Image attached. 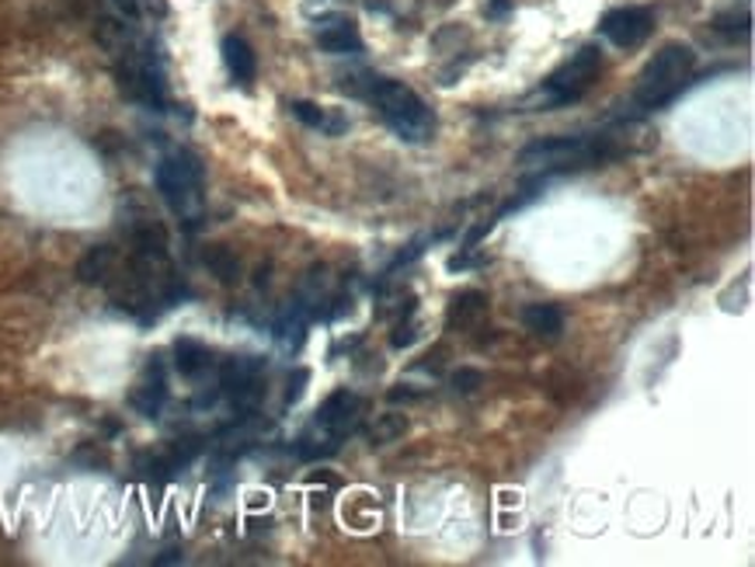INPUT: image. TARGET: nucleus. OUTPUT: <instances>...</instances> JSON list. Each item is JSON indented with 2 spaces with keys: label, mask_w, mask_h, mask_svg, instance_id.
I'll use <instances>...</instances> for the list:
<instances>
[{
  "label": "nucleus",
  "mask_w": 755,
  "mask_h": 567,
  "mask_svg": "<svg viewBox=\"0 0 755 567\" xmlns=\"http://www.w3.org/2000/svg\"><path fill=\"white\" fill-rule=\"evenodd\" d=\"M696 70V53L686 42H668L662 45L655 57L647 60V67L637 73V84L631 91V119H641L647 112L665 109L668 101H675L683 94V88L693 81Z\"/></svg>",
  "instance_id": "1"
},
{
  "label": "nucleus",
  "mask_w": 755,
  "mask_h": 567,
  "mask_svg": "<svg viewBox=\"0 0 755 567\" xmlns=\"http://www.w3.org/2000/svg\"><path fill=\"white\" fill-rule=\"evenodd\" d=\"M352 91L359 98H366L404 143H429L435 136L432 109L407 84L390 81V77H366V88H352Z\"/></svg>",
  "instance_id": "2"
},
{
  "label": "nucleus",
  "mask_w": 755,
  "mask_h": 567,
  "mask_svg": "<svg viewBox=\"0 0 755 567\" xmlns=\"http://www.w3.org/2000/svg\"><path fill=\"white\" fill-rule=\"evenodd\" d=\"M616 153L620 146L610 136H543L519 150L515 164L536 174H561V171L606 164Z\"/></svg>",
  "instance_id": "3"
},
{
  "label": "nucleus",
  "mask_w": 755,
  "mask_h": 567,
  "mask_svg": "<svg viewBox=\"0 0 755 567\" xmlns=\"http://www.w3.org/2000/svg\"><path fill=\"white\" fill-rule=\"evenodd\" d=\"M598 73H603V49H598V45H582L575 57L564 60L526 98V109H533V112H551V109L571 105V101H582L595 88Z\"/></svg>",
  "instance_id": "4"
},
{
  "label": "nucleus",
  "mask_w": 755,
  "mask_h": 567,
  "mask_svg": "<svg viewBox=\"0 0 755 567\" xmlns=\"http://www.w3.org/2000/svg\"><path fill=\"white\" fill-rule=\"evenodd\" d=\"M112 63H115V84H119V91L129 101H137V105L153 109V112H164L168 109L164 70H161L158 60H153L150 49L143 42H137V36H129L115 49Z\"/></svg>",
  "instance_id": "5"
},
{
  "label": "nucleus",
  "mask_w": 755,
  "mask_h": 567,
  "mask_svg": "<svg viewBox=\"0 0 755 567\" xmlns=\"http://www.w3.org/2000/svg\"><path fill=\"white\" fill-rule=\"evenodd\" d=\"M359 422H362V401L352 391H334L321 404L314 422H310L306 432L300 435V446H296L300 456L303 459H321V456L338 453V446H342L359 428Z\"/></svg>",
  "instance_id": "6"
},
{
  "label": "nucleus",
  "mask_w": 755,
  "mask_h": 567,
  "mask_svg": "<svg viewBox=\"0 0 755 567\" xmlns=\"http://www.w3.org/2000/svg\"><path fill=\"white\" fill-rule=\"evenodd\" d=\"M153 185H158L174 216L195 223V216L202 213V164L192 150L164 153L158 171H153Z\"/></svg>",
  "instance_id": "7"
},
{
  "label": "nucleus",
  "mask_w": 755,
  "mask_h": 567,
  "mask_svg": "<svg viewBox=\"0 0 755 567\" xmlns=\"http://www.w3.org/2000/svg\"><path fill=\"white\" fill-rule=\"evenodd\" d=\"M262 358H251V355H238V358H226L223 369H220V391L230 397V404L238 411H251L262 397Z\"/></svg>",
  "instance_id": "8"
},
{
  "label": "nucleus",
  "mask_w": 755,
  "mask_h": 567,
  "mask_svg": "<svg viewBox=\"0 0 755 567\" xmlns=\"http://www.w3.org/2000/svg\"><path fill=\"white\" fill-rule=\"evenodd\" d=\"M598 32L616 49H637L655 32V14H651V8H613L598 21Z\"/></svg>",
  "instance_id": "9"
},
{
  "label": "nucleus",
  "mask_w": 755,
  "mask_h": 567,
  "mask_svg": "<svg viewBox=\"0 0 755 567\" xmlns=\"http://www.w3.org/2000/svg\"><path fill=\"white\" fill-rule=\"evenodd\" d=\"M129 404H133L143 418H158L164 404H168V373L161 358H150L143 376L137 379L133 394H129Z\"/></svg>",
  "instance_id": "10"
},
{
  "label": "nucleus",
  "mask_w": 755,
  "mask_h": 567,
  "mask_svg": "<svg viewBox=\"0 0 755 567\" xmlns=\"http://www.w3.org/2000/svg\"><path fill=\"white\" fill-rule=\"evenodd\" d=\"M318 45L331 57H355V53H362V36L355 29V21L331 18L318 29Z\"/></svg>",
  "instance_id": "11"
},
{
  "label": "nucleus",
  "mask_w": 755,
  "mask_h": 567,
  "mask_svg": "<svg viewBox=\"0 0 755 567\" xmlns=\"http://www.w3.org/2000/svg\"><path fill=\"white\" fill-rule=\"evenodd\" d=\"M523 324L533 338L540 342H557L564 334V311L554 303H530L523 311Z\"/></svg>",
  "instance_id": "12"
},
{
  "label": "nucleus",
  "mask_w": 755,
  "mask_h": 567,
  "mask_svg": "<svg viewBox=\"0 0 755 567\" xmlns=\"http://www.w3.org/2000/svg\"><path fill=\"white\" fill-rule=\"evenodd\" d=\"M223 63H226V70H230V77L238 84H251L254 81V73H258V60H254V49L248 45V39H241V36H226L223 39Z\"/></svg>",
  "instance_id": "13"
},
{
  "label": "nucleus",
  "mask_w": 755,
  "mask_h": 567,
  "mask_svg": "<svg viewBox=\"0 0 755 567\" xmlns=\"http://www.w3.org/2000/svg\"><path fill=\"white\" fill-rule=\"evenodd\" d=\"M210 366H213V352L205 348L202 342H195V338H178L174 342V369L181 376L195 379V376H202Z\"/></svg>",
  "instance_id": "14"
},
{
  "label": "nucleus",
  "mask_w": 755,
  "mask_h": 567,
  "mask_svg": "<svg viewBox=\"0 0 755 567\" xmlns=\"http://www.w3.org/2000/svg\"><path fill=\"white\" fill-rule=\"evenodd\" d=\"M290 112H293L303 125L321 129V133H328V136H342V133H345V119H342V115H331L328 109L314 105V101L296 98V101H290Z\"/></svg>",
  "instance_id": "15"
},
{
  "label": "nucleus",
  "mask_w": 755,
  "mask_h": 567,
  "mask_svg": "<svg viewBox=\"0 0 755 567\" xmlns=\"http://www.w3.org/2000/svg\"><path fill=\"white\" fill-rule=\"evenodd\" d=\"M115 269V247L112 244H98L91 247L84 257H81V265H77V279L88 282V286H98V282H105Z\"/></svg>",
  "instance_id": "16"
},
{
  "label": "nucleus",
  "mask_w": 755,
  "mask_h": 567,
  "mask_svg": "<svg viewBox=\"0 0 755 567\" xmlns=\"http://www.w3.org/2000/svg\"><path fill=\"white\" fill-rule=\"evenodd\" d=\"M487 314V296L471 290V293H460L453 303H450V314H446V324L450 327H474L481 324Z\"/></svg>",
  "instance_id": "17"
},
{
  "label": "nucleus",
  "mask_w": 755,
  "mask_h": 567,
  "mask_svg": "<svg viewBox=\"0 0 755 567\" xmlns=\"http://www.w3.org/2000/svg\"><path fill=\"white\" fill-rule=\"evenodd\" d=\"M407 435V418L404 415H380L370 428V446L380 449V446H390Z\"/></svg>",
  "instance_id": "18"
},
{
  "label": "nucleus",
  "mask_w": 755,
  "mask_h": 567,
  "mask_svg": "<svg viewBox=\"0 0 755 567\" xmlns=\"http://www.w3.org/2000/svg\"><path fill=\"white\" fill-rule=\"evenodd\" d=\"M205 265H210V269L217 272V279H220V282H233V279H238V272H241L238 257H233L226 247H213V251H205Z\"/></svg>",
  "instance_id": "19"
},
{
  "label": "nucleus",
  "mask_w": 755,
  "mask_h": 567,
  "mask_svg": "<svg viewBox=\"0 0 755 567\" xmlns=\"http://www.w3.org/2000/svg\"><path fill=\"white\" fill-rule=\"evenodd\" d=\"M748 24H752L748 14H721V18L714 21V29L724 32L727 39H745V36H748Z\"/></svg>",
  "instance_id": "20"
},
{
  "label": "nucleus",
  "mask_w": 755,
  "mask_h": 567,
  "mask_svg": "<svg viewBox=\"0 0 755 567\" xmlns=\"http://www.w3.org/2000/svg\"><path fill=\"white\" fill-rule=\"evenodd\" d=\"M70 4V11L77 14V18H84V21H98L101 14H105V4H101V0H67Z\"/></svg>",
  "instance_id": "21"
},
{
  "label": "nucleus",
  "mask_w": 755,
  "mask_h": 567,
  "mask_svg": "<svg viewBox=\"0 0 755 567\" xmlns=\"http://www.w3.org/2000/svg\"><path fill=\"white\" fill-rule=\"evenodd\" d=\"M481 383H484V376L477 369H460V373H453V386H456V391H463V394H474Z\"/></svg>",
  "instance_id": "22"
},
{
  "label": "nucleus",
  "mask_w": 755,
  "mask_h": 567,
  "mask_svg": "<svg viewBox=\"0 0 755 567\" xmlns=\"http://www.w3.org/2000/svg\"><path fill=\"white\" fill-rule=\"evenodd\" d=\"M414 342V324L407 321V324H397V331H394V338H390V345L394 348H407Z\"/></svg>",
  "instance_id": "23"
},
{
  "label": "nucleus",
  "mask_w": 755,
  "mask_h": 567,
  "mask_svg": "<svg viewBox=\"0 0 755 567\" xmlns=\"http://www.w3.org/2000/svg\"><path fill=\"white\" fill-rule=\"evenodd\" d=\"M505 11H509V0H494V4L487 8L491 18H499V14H505Z\"/></svg>",
  "instance_id": "24"
}]
</instances>
